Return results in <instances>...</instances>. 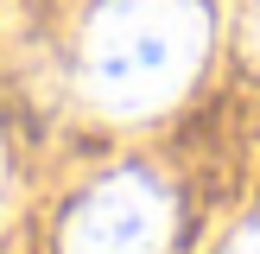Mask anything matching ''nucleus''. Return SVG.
I'll return each instance as SVG.
<instances>
[{
    "mask_svg": "<svg viewBox=\"0 0 260 254\" xmlns=\"http://www.w3.org/2000/svg\"><path fill=\"white\" fill-rule=\"evenodd\" d=\"M210 51L203 0H102L83 38V83L108 114H159Z\"/></svg>",
    "mask_w": 260,
    "mask_h": 254,
    "instance_id": "nucleus-1",
    "label": "nucleus"
},
{
    "mask_svg": "<svg viewBox=\"0 0 260 254\" xmlns=\"http://www.w3.org/2000/svg\"><path fill=\"white\" fill-rule=\"evenodd\" d=\"M172 235V197L152 178L121 172L102 178L63 223V254H165Z\"/></svg>",
    "mask_w": 260,
    "mask_h": 254,
    "instance_id": "nucleus-2",
    "label": "nucleus"
},
{
    "mask_svg": "<svg viewBox=\"0 0 260 254\" xmlns=\"http://www.w3.org/2000/svg\"><path fill=\"white\" fill-rule=\"evenodd\" d=\"M241 45H248V57L260 64V0H248V7H241Z\"/></svg>",
    "mask_w": 260,
    "mask_h": 254,
    "instance_id": "nucleus-3",
    "label": "nucleus"
},
{
    "mask_svg": "<svg viewBox=\"0 0 260 254\" xmlns=\"http://www.w3.org/2000/svg\"><path fill=\"white\" fill-rule=\"evenodd\" d=\"M222 254H260V216H254L248 229H235V241H229Z\"/></svg>",
    "mask_w": 260,
    "mask_h": 254,
    "instance_id": "nucleus-4",
    "label": "nucleus"
}]
</instances>
